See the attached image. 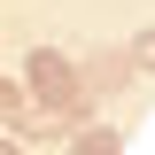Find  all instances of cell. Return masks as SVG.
<instances>
[{
    "label": "cell",
    "instance_id": "7a4b0ae2",
    "mask_svg": "<svg viewBox=\"0 0 155 155\" xmlns=\"http://www.w3.org/2000/svg\"><path fill=\"white\" fill-rule=\"evenodd\" d=\"M70 140H78L70 155H116V124H93V132H85V124H78Z\"/></svg>",
    "mask_w": 155,
    "mask_h": 155
},
{
    "label": "cell",
    "instance_id": "3957f363",
    "mask_svg": "<svg viewBox=\"0 0 155 155\" xmlns=\"http://www.w3.org/2000/svg\"><path fill=\"white\" fill-rule=\"evenodd\" d=\"M124 62H132V70H140V78H155V31H140V39H132V47H124Z\"/></svg>",
    "mask_w": 155,
    "mask_h": 155
},
{
    "label": "cell",
    "instance_id": "5b68a950",
    "mask_svg": "<svg viewBox=\"0 0 155 155\" xmlns=\"http://www.w3.org/2000/svg\"><path fill=\"white\" fill-rule=\"evenodd\" d=\"M0 155H23V140H16V132H0Z\"/></svg>",
    "mask_w": 155,
    "mask_h": 155
},
{
    "label": "cell",
    "instance_id": "6da1fadb",
    "mask_svg": "<svg viewBox=\"0 0 155 155\" xmlns=\"http://www.w3.org/2000/svg\"><path fill=\"white\" fill-rule=\"evenodd\" d=\"M23 85L39 93V109H85V93H78V70H70V54H54V47L23 54Z\"/></svg>",
    "mask_w": 155,
    "mask_h": 155
},
{
    "label": "cell",
    "instance_id": "277c9868",
    "mask_svg": "<svg viewBox=\"0 0 155 155\" xmlns=\"http://www.w3.org/2000/svg\"><path fill=\"white\" fill-rule=\"evenodd\" d=\"M16 116H23V93L8 85V78H0V124H16Z\"/></svg>",
    "mask_w": 155,
    "mask_h": 155
}]
</instances>
